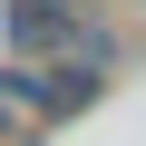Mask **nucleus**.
<instances>
[{"instance_id":"nucleus-2","label":"nucleus","mask_w":146,"mask_h":146,"mask_svg":"<svg viewBox=\"0 0 146 146\" xmlns=\"http://www.w3.org/2000/svg\"><path fill=\"white\" fill-rule=\"evenodd\" d=\"M0 98H10L29 127H68L78 107L107 98V78H98V68H68V58H10V68H0Z\"/></svg>"},{"instance_id":"nucleus-4","label":"nucleus","mask_w":146,"mask_h":146,"mask_svg":"<svg viewBox=\"0 0 146 146\" xmlns=\"http://www.w3.org/2000/svg\"><path fill=\"white\" fill-rule=\"evenodd\" d=\"M127 10H136V20H146V0H127Z\"/></svg>"},{"instance_id":"nucleus-1","label":"nucleus","mask_w":146,"mask_h":146,"mask_svg":"<svg viewBox=\"0 0 146 146\" xmlns=\"http://www.w3.org/2000/svg\"><path fill=\"white\" fill-rule=\"evenodd\" d=\"M10 58H68V68L117 78L127 39L88 10V0H10Z\"/></svg>"},{"instance_id":"nucleus-3","label":"nucleus","mask_w":146,"mask_h":146,"mask_svg":"<svg viewBox=\"0 0 146 146\" xmlns=\"http://www.w3.org/2000/svg\"><path fill=\"white\" fill-rule=\"evenodd\" d=\"M29 136H39V127H29V117H20L10 98H0V146H29Z\"/></svg>"}]
</instances>
